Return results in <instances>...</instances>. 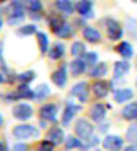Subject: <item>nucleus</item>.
<instances>
[{"label": "nucleus", "instance_id": "36", "mask_svg": "<svg viewBox=\"0 0 137 151\" xmlns=\"http://www.w3.org/2000/svg\"><path fill=\"white\" fill-rule=\"evenodd\" d=\"M98 145H99V137L92 135V137H88L87 140L82 142V148L80 150H93V148H96Z\"/></svg>", "mask_w": 137, "mask_h": 151}, {"label": "nucleus", "instance_id": "11", "mask_svg": "<svg viewBox=\"0 0 137 151\" xmlns=\"http://www.w3.org/2000/svg\"><path fill=\"white\" fill-rule=\"evenodd\" d=\"M80 110H82V107H80V106L68 101V102H66L65 110H63V115H61V126H69V123L73 121V118L76 116V113H79Z\"/></svg>", "mask_w": 137, "mask_h": 151}, {"label": "nucleus", "instance_id": "4", "mask_svg": "<svg viewBox=\"0 0 137 151\" xmlns=\"http://www.w3.org/2000/svg\"><path fill=\"white\" fill-rule=\"evenodd\" d=\"M13 116L16 118V120L19 121H27V120H30V118L33 116V107L30 106V104H27V102H17L16 106L13 107Z\"/></svg>", "mask_w": 137, "mask_h": 151}, {"label": "nucleus", "instance_id": "22", "mask_svg": "<svg viewBox=\"0 0 137 151\" xmlns=\"http://www.w3.org/2000/svg\"><path fill=\"white\" fill-rule=\"evenodd\" d=\"M55 8L63 14H73L76 11V5L71 0H55Z\"/></svg>", "mask_w": 137, "mask_h": 151}, {"label": "nucleus", "instance_id": "23", "mask_svg": "<svg viewBox=\"0 0 137 151\" xmlns=\"http://www.w3.org/2000/svg\"><path fill=\"white\" fill-rule=\"evenodd\" d=\"M58 38H63V40H68V38H73L74 36V28L69 22H65L61 27H58L57 30L54 32Z\"/></svg>", "mask_w": 137, "mask_h": 151}, {"label": "nucleus", "instance_id": "40", "mask_svg": "<svg viewBox=\"0 0 137 151\" xmlns=\"http://www.w3.org/2000/svg\"><path fill=\"white\" fill-rule=\"evenodd\" d=\"M0 71H8V68H6V63H5V58H3L2 44H0Z\"/></svg>", "mask_w": 137, "mask_h": 151}, {"label": "nucleus", "instance_id": "15", "mask_svg": "<svg viewBox=\"0 0 137 151\" xmlns=\"http://www.w3.org/2000/svg\"><path fill=\"white\" fill-rule=\"evenodd\" d=\"M76 11H77L84 19L85 17H93V3L92 0H80L76 5Z\"/></svg>", "mask_w": 137, "mask_h": 151}, {"label": "nucleus", "instance_id": "21", "mask_svg": "<svg viewBox=\"0 0 137 151\" xmlns=\"http://www.w3.org/2000/svg\"><path fill=\"white\" fill-rule=\"evenodd\" d=\"M129 69H131V65L128 60L115 61V65H113V76H115V79H121L123 76H126L129 73Z\"/></svg>", "mask_w": 137, "mask_h": 151}, {"label": "nucleus", "instance_id": "51", "mask_svg": "<svg viewBox=\"0 0 137 151\" xmlns=\"http://www.w3.org/2000/svg\"><path fill=\"white\" fill-rule=\"evenodd\" d=\"M136 85H137V80H136Z\"/></svg>", "mask_w": 137, "mask_h": 151}, {"label": "nucleus", "instance_id": "12", "mask_svg": "<svg viewBox=\"0 0 137 151\" xmlns=\"http://www.w3.org/2000/svg\"><path fill=\"white\" fill-rule=\"evenodd\" d=\"M88 90H90V85L87 82H77L76 85H73L69 94L73 98H77L80 102H87L88 101Z\"/></svg>", "mask_w": 137, "mask_h": 151}, {"label": "nucleus", "instance_id": "16", "mask_svg": "<svg viewBox=\"0 0 137 151\" xmlns=\"http://www.w3.org/2000/svg\"><path fill=\"white\" fill-rule=\"evenodd\" d=\"M121 116L123 120H128V121H137V101L126 104L121 110Z\"/></svg>", "mask_w": 137, "mask_h": 151}, {"label": "nucleus", "instance_id": "33", "mask_svg": "<svg viewBox=\"0 0 137 151\" xmlns=\"http://www.w3.org/2000/svg\"><path fill=\"white\" fill-rule=\"evenodd\" d=\"M82 60L85 61L87 68H93V66H96L99 63V61H98V54H96V52H93V50L87 52V54L82 57Z\"/></svg>", "mask_w": 137, "mask_h": 151}, {"label": "nucleus", "instance_id": "52", "mask_svg": "<svg viewBox=\"0 0 137 151\" xmlns=\"http://www.w3.org/2000/svg\"><path fill=\"white\" fill-rule=\"evenodd\" d=\"M0 2H3V0H0Z\"/></svg>", "mask_w": 137, "mask_h": 151}, {"label": "nucleus", "instance_id": "26", "mask_svg": "<svg viewBox=\"0 0 137 151\" xmlns=\"http://www.w3.org/2000/svg\"><path fill=\"white\" fill-rule=\"evenodd\" d=\"M117 52L123 57V60H128V58H131V57L134 55V49H132V46L128 41L120 42V44L117 46Z\"/></svg>", "mask_w": 137, "mask_h": 151}, {"label": "nucleus", "instance_id": "49", "mask_svg": "<svg viewBox=\"0 0 137 151\" xmlns=\"http://www.w3.org/2000/svg\"><path fill=\"white\" fill-rule=\"evenodd\" d=\"M132 2H134V3H137V0H132Z\"/></svg>", "mask_w": 137, "mask_h": 151}, {"label": "nucleus", "instance_id": "20", "mask_svg": "<svg viewBox=\"0 0 137 151\" xmlns=\"http://www.w3.org/2000/svg\"><path fill=\"white\" fill-rule=\"evenodd\" d=\"M69 71L73 74V77H79V76H82L87 71V65H85V61L82 58H74L69 63Z\"/></svg>", "mask_w": 137, "mask_h": 151}, {"label": "nucleus", "instance_id": "5", "mask_svg": "<svg viewBox=\"0 0 137 151\" xmlns=\"http://www.w3.org/2000/svg\"><path fill=\"white\" fill-rule=\"evenodd\" d=\"M25 19V8L21 5H9L8 8V24L9 25H19Z\"/></svg>", "mask_w": 137, "mask_h": 151}, {"label": "nucleus", "instance_id": "18", "mask_svg": "<svg viewBox=\"0 0 137 151\" xmlns=\"http://www.w3.org/2000/svg\"><path fill=\"white\" fill-rule=\"evenodd\" d=\"M132 98H134V91H132L131 88H118V90H115V93H113V99H115V102H118V104L128 102V101H131Z\"/></svg>", "mask_w": 137, "mask_h": 151}, {"label": "nucleus", "instance_id": "19", "mask_svg": "<svg viewBox=\"0 0 137 151\" xmlns=\"http://www.w3.org/2000/svg\"><path fill=\"white\" fill-rule=\"evenodd\" d=\"M65 52H66L65 44H63V42H60V41H57V42L52 44V47L49 49V52H47V55H49L50 60H60V58H63Z\"/></svg>", "mask_w": 137, "mask_h": 151}, {"label": "nucleus", "instance_id": "30", "mask_svg": "<svg viewBox=\"0 0 137 151\" xmlns=\"http://www.w3.org/2000/svg\"><path fill=\"white\" fill-rule=\"evenodd\" d=\"M65 148L71 151V150H80L82 148V140L79 137H74V135H68L65 139Z\"/></svg>", "mask_w": 137, "mask_h": 151}, {"label": "nucleus", "instance_id": "37", "mask_svg": "<svg viewBox=\"0 0 137 151\" xmlns=\"http://www.w3.org/2000/svg\"><path fill=\"white\" fill-rule=\"evenodd\" d=\"M54 143H50L49 140H41L40 143L36 145V148H35V151H54Z\"/></svg>", "mask_w": 137, "mask_h": 151}, {"label": "nucleus", "instance_id": "48", "mask_svg": "<svg viewBox=\"0 0 137 151\" xmlns=\"http://www.w3.org/2000/svg\"><path fill=\"white\" fill-rule=\"evenodd\" d=\"M2 25H3V21H2V17H0V28H2Z\"/></svg>", "mask_w": 137, "mask_h": 151}, {"label": "nucleus", "instance_id": "34", "mask_svg": "<svg viewBox=\"0 0 137 151\" xmlns=\"http://www.w3.org/2000/svg\"><path fill=\"white\" fill-rule=\"evenodd\" d=\"M129 143H137V121L136 123H132V124L128 127V131H126V139Z\"/></svg>", "mask_w": 137, "mask_h": 151}, {"label": "nucleus", "instance_id": "13", "mask_svg": "<svg viewBox=\"0 0 137 151\" xmlns=\"http://www.w3.org/2000/svg\"><path fill=\"white\" fill-rule=\"evenodd\" d=\"M65 139H66V135H65V132L60 126H50L46 132V140H49L50 143H54V145L65 143Z\"/></svg>", "mask_w": 137, "mask_h": 151}, {"label": "nucleus", "instance_id": "46", "mask_svg": "<svg viewBox=\"0 0 137 151\" xmlns=\"http://www.w3.org/2000/svg\"><path fill=\"white\" fill-rule=\"evenodd\" d=\"M47 124H49V123H47L46 120H40V126L43 127V129H46V127H47Z\"/></svg>", "mask_w": 137, "mask_h": 151}, {"label": "nucleus", "instance_id": "39", "mask_svg": "<svg viewBox=\"0 0 137 151\" xmlns=\"http://www.w3.org/2000/svg\"><path fill=\"white\" fill-rule=\"evenodd\" d=\"M128 28L132 35H137V27H136V21L134 19H128Z\"/></svg>", "mask_w": 137, "mask_h": 151}, {"label": "nucleus", "instance_id": "28", "mask_svg": "<svg viewBox=\"0 0 137 151\" xmlns=\"http://www.w3.org/2000/svg\"><path fill=\"white\" fill-rule=\"evenodd\" d=\"M33 93H35L33 99H36V101H44V99L50 94V88H49V85L41 83V85H38V87L33 90Z\"/></svg>", "mask_w": 137, "mask_h": 151}, {"label": "nucleus", "instance_id": "3", "mask_svg": "<svg viewBox=\"0 0 137 151\" xmlns=\"http://www.w3.org/2000/svg\"><path fill=\"white\" fill-rule=\"evenodd\" d=\"M74 132H76V137H79L80 140H87L88 137L93 135L94 126L85 118H79L74 124Z\"/></svg>", "mask_w": 137, "mask_h": 151}, {"label": "nucleus", "instance_id": "6", "mask_svg": "<svg viewBox=\"0 0 137 151\" xmlns=\"http://www.w3.org/2000/svg\"><path fill=\"white\" fill-rule=\"evenodd\" d=\"M104 24H106V28H107V36L110 41H118L123 38V27L118 24L115 19L112 17H107L104 19Z\"/></svg>", "mask_w": 137, "mask_h": 151}, {"label": "nucleus", "instance_id": "32", "mask_svg": "<svg viewBox=\"0 0 137 151\" xmlns=\"http://www.w3.org/2000/svg\"><path fill=\"white\" fill-rule=\"evenodd\" d=\"M35 77H36L35 71H24V73L17 74V80L24 85H30V82H33Z\"/></svg>", "mask_w": 137, "mask_h": 151}, {"label": "nucleus", "instance_id": "17", "mask_svg": "<svg viewBox=\"0 0 137 151\" xmlns=\"http://www.w3.org/2000/svg\"><path fill=\"white\" fill-rule=\"evenodd\" d=\"M82 35L85 38L87 42H92V44H96V42L101 41V32L98 28H93V27H84L82 28Z\"/></svg>", "mask_w": 137, "mask_h": 151}, {"label": "nucleus", "instance_id": "44", "mask_svg": "<svg viewBox=\"0 0 137 151\" xmlns=\"http://www.w3.org/2000/svg\"><path fill=\"white\" fill-rule=\"evenodd\" d=\"M0 151H8V146L3 140H0Z\"/></svg>", "mask_w": 137, "mask_h": 151}, {"label": "nucleus", "instance_id": "41", "mask_svg": "<svg viewBox=\"0 0 137 151\" xmlns=\"http://www.w3.org/2000/svg\"><path fill=\"white\" fill-rule=\"evenodd\" d=\"M98 126H99V127H98V129H99V131H101V132H106V131L109 129V123H104V121H102V123H99V124H98Z\"/></svg>", "mask_w": 137, "mask_h": 151}, {"label": "nucleus", "instance_id": "7", "mask_svg": "<svg viewBox=\"0 0 137 151\" xmlns=\"http://www.w3.org/2000/svg\"><path fill=\"white\" fill-rule=\"evenodd\" d=\"M57 113H58V106L52 102L43 104L40 109V118L46 120L47 123H57Z\"/></svg>", "mask_w": 137, "mask_h": 151}, {"label": "nucleus", "instance_id": "27", "mask_svg": "<svg viewBox=\"0 0 137 151\" xmlns=\"http://www.w3.org/2000/svg\"><path fill=\"white\" fill-rule=\"evenodd\" d=\"M87 54V46L82 41H74L71 44V55L76 57V58H82V57Z\"/></svg>", "mask_w": 137, "mask_h": 151}, {"label": "nucleus", "instance_id": "2", "mask_svg": "<svg viewBox=\"0 0 137 151\" xmlns=\"http://www.w3.org/2000/svg\"><path fill=\"white\" fill-rule=\"evenodd\" d=\"M33 96H35V93H33V90L28 87V85H24L21 83L16 90H13V91H9L6 94H2V98L5 99V101H24V99H33Z\"/></svg>", "mask_w": 137, "mask_h": 151}, {"label": "nucleus", "instance_id": "8", "mask_svg": "<svg viewBox=\"0 0 137 151\" xmlns=\"http://www.w3.org/2000/svg\"><path fill=\"white\" fill-rule=\"evenodd\" d=\"M112 90V82H109V80H104V79H98L96 82L92 85V91L94 93V96L98 99H102L106 98L109 93H110Z\"/></svg>", "mask_w": 137, "mask_h": 151}, {"label": "nucleus", "instance_id": "24", "mask_svg": "<svg viewBox=\"0 0 137 151\" xmlns=\"http://www.w3.org/2000/svg\"><path fill=\"white\" fill-rule=\"evenodd\" d=\"M47 22H49V25H50V30L55 32L57 28L61 27L66 21L63 19V16H61L60 13H50L49 16H47Z\"/></svg>", "mask_w": 137, "mask_h": 151}, {"label": "nucleus", "instance_id": "14", "mask_svg": "<svg viewBox=\"0 0 137 151\" xmlns=\"http://www.w3.org/2000/svg\"><path fill=\"white\" fill-rule=\"evenodd\" d=\"M50 80L54 82L55 87L63 88L66 82H68V73H66V65H61L58 69H55L50 76Z\"/></svg>", "mask_w": 137, "mask_h": 151}, {"label": "nucleus", "instance_id": "1", "mask_svg": "<svg viewBox=\"0 0 137 151\" xmlns=\"http://www.w3.org/2000/svg\"><path fill=\"white\" fill-rule=\"evenodd\" d=\"M13 137L17 140H28V139H38L40 137V129L33 124H27V123H21V124L13 127Z\"/></svg>", "mask_w": 137, "mask_h": 151}, {"label": "nucleus", "instance_id": "29", "mask_svg": "<svg viewBox=\"0 0 137 151\" xmlns=\"http://www.w3.org/2000/svg\"><path fill=\"white\" fill-rule=\"evenodd\" d=\"M36 40H38V46H40L41 55H47V52H49V38H47V35L44 32H38Z\"/></svg>", "mask_w": 137, "mask_h": 151}, {"label": "nucleus", "instance_id": "47", "mask_svg": "<svg viewBox=\"0 0 137 151\" xmlns=\"http://www.w3.org/2000/svg\"><path fill=\"white\" fill-rule=\"evenodd\" d=\"M3 126V116H2V113H0V127Z\"/></svg>", "mask_w": 137, "mask_h": 151}, {"label": "nucleus", "instance_id": "31", "mask_svg": "<svg viewBox=\"0 0 137 151\" xmlns=\"http://www.w3.org/2000/svg\"><path fill=\"white\" fill-rule=\"evenodd\" d=\"M17 35L19 36H30V35H36L38 33V27L35 24H25V25H21L17 28Z\"/></svg>", "mask_w": 137, "mask_h": 151}, {"label": "nucleus", "instance_id": "25", "mask_svg": "<svg viewBox=\"0 0 137 151\" xmlns=\"http://www.w3.org/2000/svg\"><path fill=\"white\" fill-rule=\"evenodd\" d=\"M107 69H109V66L106 63H102V61H99L96 66H93V68L90 69V77H93V79H102L104 76L107 74Z\"/></svg>", "mask_w": 137, "mask_h": 151}, {"label": "nucleus", "instance_id": "45", "mask_svg": "<svg viewBox=\"0 0 137 151\" xmlns=\"http://www.w3.org/2000/svg\"><path fill=\"white\" fill-rule=\"evenodd\" d=\"M30 17H32V19H35V21H40V19H41V14H40V13H32V14H30Z\"/></svg>", "mask_w": 137, "mask_h": 151}, {"label": "nucleus", "instance_id": "42", "mask_svg": "<svg viewBox=\"0 0 137 151\" xmlns=\"http://www.w3.org/2000/svg\"><path fill=\"white\" fill-rule=\"evenodd\" d=\"M9 3H13V5H21V6L25 8V3H27V0H9Z\"/></svg>", "mask_w": 137, "mask_h": 151}, {"label": "nucleus", "instance_id": "43", "mask_svg": "<svg viewBox=\"0 0 137 151\" xmlns=\"http://www.w3.org/2000/svg\"><path fill=\"white\" fill-rule=\"evenodd\" d=\"M123 151H137V143H131L129 146H126Z\"/></svg>", "mask_w": 137, "mask_h": 151}, {"label": "nucleus", "instance_id": "35", "mask_svg": "<svg viewBox=\"0 0 137 151\" xmlns=\"http://www.w3.org/2000/svg\"><path fill=\"white\" fill-rule=\"evenodd\" d=\"M25 9H28L30 13H41V11H43V3H41V0H27Z\"/></svg>", "mask_w": 137, "mask_h": 151}, {"label": "nucleus", "instance_id": "50", "mask_svg": "<svg viewBox=\"0 0 137 151\" xmlns=\"http://www.w3.org/2000/svg\"><path fill=\"white\" fill-rule=\"evenodd\" d=\"M0 13H2V9H0ZM0 17H2V16H0Z\"/></svg>", "mask_w": 137, "mask_h": 151}, {"label": "nucleus", "instance_id": "9", "mask_svg": "<svg viewBox=\"0 0 137 151\" xmlns=\"http://www.w3.org/2000/svg\"><path fill=\"white\" fill-rule=\"evenodd\" d=\"M107 115V107L104 106L102 102H94L92 104V107H90V110H88V116L92 118V120L94 123H102L104 121V118H106Z\"/></svg>", "mask_w": 137, "mask_h": 151}, {"label": "nucleus", "instance_id": "38", "mask_svg": "<svg viewBox=\"0 0 137 151\" xmlns=\"http://www.w3.org/2000/svg\"><path fill=\"white\" fill-rule=\"evenodd\" d=\"M13 151H30V148L24 142H17L16 145H13Z\"/></svg>", "mask_w": 137, "mask_h": 151}, {"label": "nucleus", "instance_id": "10", "mask_svg": "<svg viewBox=\"0 0 137 151\" xmlns=\"http://www.w3.org/2000/svg\"><path fill=\"white\" fill-rule=\"evenodd\" d=\"M102 146L106 151H120L125 146V139L120 135H106L102 139Z\"/></svg>", "mask_w": 137, "mask_h": 151}]
</instances>
